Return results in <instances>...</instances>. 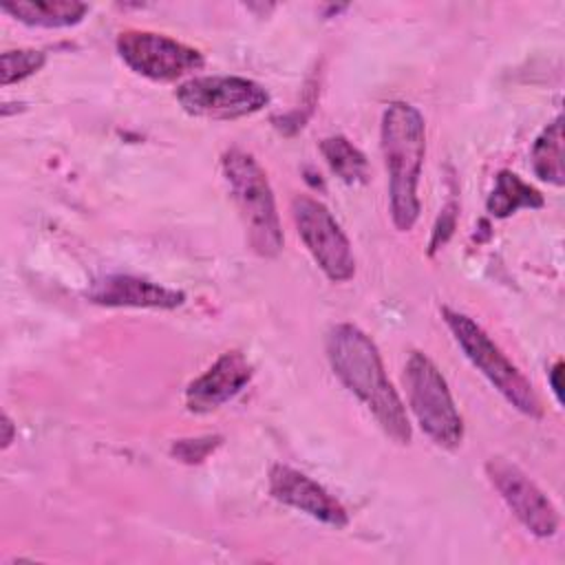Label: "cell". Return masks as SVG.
<instances>
[{"mask_svg":"<svg viewBox=\"0 0 565 565\" xmlns=\"http://www.w3.org/2000/svg\"><path fill=\"white\" fill-rule=\"evenodd\" d=\"M404 386L419 428L437 446L455 450L463 439V419L446 377L426 353L411 351L404 366Z\"/></svg>","mask_w":565,"mask_h":565,"instance_id":"5","label":"cell"},{"mask_svg":"<svg viewBox=\"0 0 565 565\" xmlns=\"http://www.w3.org/2000/svg\"><path fill=\"white\" fill-rule=\"evenodd\" d=\"M486 475L525 530L539 539L556 534L561 519L554 503L519 466L503 457H492L486 463Z\"/></svg>","mask_w":565,"mask_h":565,"instance_id":"9","label":"cell"},{"mask_svg":"<svg viewBox=\"0 0 565 565\" xmlns=\"http://www.w3.org/2000/svg\"><path fill=\"white\" fill-rule=\"evenodd\" d=\"M46 62V55L38 49H15V51H4L0 55V64H2V86L22 82L26 77H31L33 73H38Z\"/></svg>","mask_w":565,"mask_h":565,"instance_id":"17","label":"cell"},{"mask_svg":"<svg viewBox=\"0 0 565 565\" xmlns=\"http://www.w3.org/2000/svg\"><path fill=\"white\" fill-rule=\"evenodd\" d=\"M380 146L388 172L391 221L399 232L413 230L419 218V174L426 154L422 113L406 102H391L380 126Z\"/></svg>","mask_w":565,"mask_h":565,"instance_id":"2","label":"cell"},{"mask_svg":"<svg viewBox=\"0 0 565 565\" xmlns=\"http://www.w3.org/2000/svg\"><path fill=\"white\" fill-rule=\"evenodd\" d=\"M13 441V422L11 417L4 413L2 415V448H9Z\"/></svg>","mask_w":565,"mask_h":565,"instance_id":"21","label":"cell"},{"mask_svg":"<svg viewBox=\"0 0 565 565\" xmlns=\"http://www.w3.org/2000/svg\"><path fill=\"white\" fill-rule=\"evenodd\" d=\"M324 349L335 377L373 413L380 428L393 441L408 444L411 422L404 402L393 388L371 335L351 322H338L329 329Z\"/></svg>","mask_w":565,"mask_h":565,"instance_id":"1","label":"cell"},{"mask_svg":"<svg viewBox=\"0 0 565 565\" xmlns=\"http://www.w3.org/2000/svg\"><path fill=\"white\" fill-rule=\"evenodd\" d=\"M532 170L541 181L552 185L565 183L563 172V119L556 115L532 143Z\"/></svg>","mask_w":565,"mask_h":565,"instance_id":"15","label":"cell"},{"mask_svg":"<svg viewBox=\"0 0 565 565\" xmlns=\"http://www.w3.org/2000/svg\"><path fill=\"white\" fill-rule=\"evenodd\" d=\"M221 170L243 218L252 252L263 258L278 256L282 249V227L265 170L241 148L223 152Z\"/></svg>","mask_w":565,"mask_h":565,"instance_id":"3","label":"cell"},{"mask_svg":"<svg viewBox=\"0 0 565 565\" xmlns=\"http://www.w3.org/2000/svg\"><path fill=\"white\" fill-rule=\"evenodd\" d=\"M223 437L221 435H203V437H188V439H177L170 446V455L179 459L181 463H201L205 461L218 446Z\"/></svg>","mask_w":565,"mask_h":565,"instance_id":"18","label":"cell"},{"mask_svg":"<svg viewBox=\"0 0 565 565\" xmlns=\"http://www.w3.org/2000/svg\"><path fill=\"white\" fill-rule=\"evenodd\" d=\"M269 494L298 510L305 512L307 516L327 523L331 527H344L349 523V514L344 505L318 481L307 477L305 472L285 466V463H274L269 470Z\"/></svg>","mask_w":565,"mask_h":565,"instance_id":"10","label":"cell"},{"mask_svg":"<svg viewBox=\"0 0 565 565\" xmlns=\"http://www.w3.org/2000/svg\"><path fill=\"white\" fill-rule=\"evenodd\" d=\"M90 302L102 307H137V309H177L185 302L181 289L163 287L159 282L115 274L97 280L88 291Z\"/></svg>","mask_w":565,"mask_h":565,"instance_id":"12","label":"cell"},{"mask_svg":"<svg viewBox=\"0 0 565 565\" xmlns=\"http://www.w3.org/2000/svg\"><path fill=\"white\" fill-rule=\"evenodd\" d=\"M543 205H545L543 194L512 170H501L497 174L494 188L486 201L488 212L497 218H508L521 207L539 210Z\"/></svg>","mask_w":565,"mask_h":565,"instance_id":"14","label":"cell"},{"mask_svg":"<svg viewBox=\"0 0 565 565\" xmlns=\"http://www.w3.org/2000/svg\"><path fill=\"white\" fill-rule=\"evenodd\" d=\"M441 318L463 355L505 397V402L525 417L541 419L543 404L532 382L519 371L516 364H512V360L492 342V338L470 316L450 307H441Z\"/></svg>","mask_w":565,"mask_h":565,"instance_id":"4","label":"cell"},{"mask_svg":"<svg viewBox=\"0 0 565 565\" xmlns=\"http://www.w3.org/2000/svg\"><path fill=\"white\" fill-rule=\"evenodd\" d=\"M177 102L192 117L238 119L263 110L269 93L241 75H199L177 86Z\"/></svg>","mask_w":565,"mask_h":565,"instance_id":"6","label":"cell"},{"mask_svg":"<svg viewBox=\"0 0 565 565\" xmlns=\"http://www.w3.org/2000/svg\"><path fill=\"white\" fill-rule=\"evenodd\" d=\"M457 210H459V205L455 201H448L444 205V210H441V214L437 218V225L433 227V238H430V245H428L430 247L428 254H435L448 241V236L452 234L455 223H457Z\"/></svg>","mask_w":565,"mask_h":565,"instance_id":"19","label":"cell"},{"mask_svg":"<svg viewBox=\"0 0 565 565\" xmlns=\"http://www.w3.org/2000/svg\"><path fill=\"white\" fill-rule=\"evenodd\" d=\"M291 216L300 241L322 274L333 282L351 280L355 274V256L329 207L313 196L296 194L291 199Z\"/></svg>","mask_w":565,"mask_h":565,"instance_id":"7","label":"cell"},{"mask_svg":"<svg viewBox=\"0 0 565 565\" xmlns=\"http://www.w3.org/2000/svg\"><path fill=\"white\" fill-rule=\"evenodd\" d=\"M320 152L335 177L349 185L369 181V161L366 157L344 137L331 135L320 141Z\"/></svg>","mask_w":565,"mask_h":565,"instance_id":"16","label":"cell"},{"mask_svg":"<svg viewBox=\"0 0 565 565\" xmlns=\"http://www.w3.org/2000/svg\"><path fill=\"white\" fill-rule=\"evenodd\" d=\"M561 373H563V362L556 360L554 366L547 371V380H550V386H552V393L558 402H563V391H561Z\"/></svg>","mask_w":565,"mask_h":565,"instance_id":"20","label":"cell"},{"mask_svg":"<svg viewBox=\"0 0 565 565\" xmlns=\"http://www.w3.org/2000/svg\"><path fill=\"white\" fill-rule=\"evenodd\" d=\"M252 375L254 366L241 351H225L207 371L188 384L185 408L190 413H212L234 399L249 384Z\"/></svg>","mask_w":565,"mask_h":565,"instance_id":"11","label":"cell"},{"mask_svg":"<svg viewBox=\"0 0 565 565\" xmlns=\"http://www.w3.org/2000/svg\"><path fill=\"white\" fill-rule=\"evenodd\" d=\"M115 46L130 71L154 82H174L199 71L205 62L199 49L152 31H121Z\"/></svg>","mask_w":565,"mask_h":565,"instance_id":"8","label":"cell"},{"mask_svg":"<svg viewBox=\"0 0 565 565\" xmlns=\"http://www.w3.org/2000/svg\"><path fill=\"white\" fill-rule=\"evenodd\" d=\"M4 13L29 26L64 29L75 26L88 13V4L75 0H31V2H4L0 7Z\"/></svg>","mask_w":565,"mask_h":565,"instance_id":"13","label":"cell"}]
</instances>
